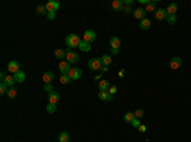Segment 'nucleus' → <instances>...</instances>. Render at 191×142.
Returning <instances> with one entry per match:
<instances>
[{
    "instance_id": "1",
    "label": "nucleus",
    "mask_w": 191,
    "mask_h": 142,
    "mask_svg": "<svg viewBox=\"0 0 191 142\" xmlns=\"http://www.w3.org/2000/svg\"><path fill=\"white\" fill-rule=\"evenodd\" d=\"M65 42H66V46L70 47V48H75V47H79L80 44V38H79L78 34L75 33H70L67 37L65 38Z\"/></svg>"
},
{
    "instance_id": "2",
    "label": "nucleus",
    "mask_w": 191,
    "mask_h": 142,
    "mask_svg": "<svg viewBox=\"0 0 191 142\" xmlns=\"http://www.w3.org/2000/svg\"><path fill=\"white\" fill-rule=\"evenodd\" d=\"M102 66H103V65H102L101 58H92V60L88 61V67H89L90 70H93V71L101 70Z\"/></svg>"
},
{
    "instance_id": "3",
    "label": "nucleus",
    "mask_w": 191,
    "mask_h": 142,
    "mask_svg": "<svg viewBox=\"0 0 191 142\" xmlns=\"http://www.w3.org/2000/svg\"><path fill=\"white\" fill-rule=\"evenodd\" d=\"M83 41H86L88 43H92L96 41V32L92 29H87L83 34Z\"/></svg>"
},
{
    "instance_id": "4",
    "label": "nucleus",
    "mask_w": 191,
    "mask_h": 142,
    "mask_svg": "<svg viewBox=\"0 0 191 142\" xmlns=\"http://www.w3.org/2000/svg\"><path fill=\"white\" fill-rule=\"evenodd\" d=\"M66 60L69 64H76V62L79 61V55L74 51H69V50H66Z\"/></svg>"
},
{
    "instance_id": "5",
    "label": "nucleus",
    "mask_w": 191,
    "mask_h": 142,
    "mask_svg": "<svg viewBox=\"0 0 191 142\" xmlns=\"http://www.w3.org/2000/svg\"><path fill=\"white\" fill-rule=\"evenodd\" d=\"M182 64H184V61H182L181 57H173V58H171V61H169L168 65L172 70H177L182 66Z\"/></svg>"
},
{
    "instance_id": "6",
    "label": "nucleus",
    "mask_w": 191,
    "mask_h": 142,
    "mask_svg": "<svg viewBox=\"0 0 191 142\" xmlns=\"http://www.w3.org/2000/svg\"><path fill=\"white\" fill-rule=\"evenodd\" d=\"M59 8H60V3L55 1V0H51V1H49L47 4H46V10H47L49 13H50V11H54V13H55Z\"/></svg>"
},
{
    "instance_id": "7",
    "label": "nucleus",
    "mask_w": 191,
    "mask_h": 142,
    "mask_svg": "<svg viewBox=\"0 0 191 142\" xmlns=\"http://www.w3.org/2000/svg\"><path fill=\"white\" fill-rule=\"evenodd\" d=\"M67 75H69V78L72 80H78L82 76V70L78 69V67H74V69H72L67 72Z\"/></svg>"
},
{
    "instance_id": "8",
    "label": "nucleus",
    "mask_w": 191,
    "mask_h": 142,
    "mask_svg": "<svg viewBox=\"0 0 191 142\" xmlns=\"http://www.w3.org/2000/svg\"><path fill=\"white\" fill-rule=\"evenodd\" d=\"M111 7H112L115 11H121V10H124L125 4L122 0H113V1L111 3Z\"/></svg>"
},
{
    "instance_id": "9",
    "label": "nucleus",
    "mask_w": 191,
    "mask_h": 142,
    "mask_svg": "<svg viewBox=\"0 0 191 142\" xmlns=\"http://www.w3.org/2000/svg\"><path fill=\"white\" fill-rule=\"evenodd\" d=\"M59 70L61 71V74H67L70 70H72V67H70V64L67 61H61L60 64H59Z\"/></svg>"
},
{
    "instance_id": "10",
    "label": "nucleus",
    "mask_w": 191,
    "mask_h": 142,
    "mask_svg": "<svg viewBox=\"0 0 191 142\" xmlns=\"http://www.w3.org/2000/svg\"><path fill=\"white\" fill-rule=\"evenodd\" d=\"M133 13H134V17L136 18V19L143 20L144 18H145L146 11H145V9H143V8H136V9H134Z\"/></svg>"
},
{
    "instance_id": "11",
    "label": "nucleus",
    "mask_w": 191,
    "mask_h": 142,
    "mask_svg": "<svg viewBox=\"0 0 191 142\" xmlns=\"http://www.w3.org/2000/svg\"><path fill=\"white\" fill-rule=\"evenodd\" d=\"M19 69H20V65L18 61H10L9 64H8V70H9L10 72L16 74V72H18V71H20Z\"/></svg>"
},
{
    "instance_id": "12",
    "label": "nucleus",
    "mask_w": 191,
    "mask_h": 142,
    "mask_svg": "<svg viewBox=\"0 0 191 142\" xmlns=\"http://www.w3.org/2000/svg\"><path fill=\"white\" fill-rule=\"evenodd\" d=\"M167 15H168V13H167V9H163V8H159L155 10V18L159 20H163L166 19Z\"/></svg>"
},
{
    "instance_id": "13",
    "label": "nucleus",
    "mask_w": 191,
    "mask_h": 142,
    "mask_svg": "<svg viewBox=\"0 0 191 142\" xmlns=\"http://www.w3.org/2000/svg\"><path fill=\"white\" fill-rule=\"evenodd\" d=\"M98 98L103 102H111L113 99V95H111L108 91H99L98 93Z\"/></svg>"
},
{
    "instance_id": "14",
    "label": "nucleus",
    "mask_w": 191,
    "mask_h": 142,
    "mask_svg": "<svg viewBox=\"0 0 191 142\" xmlns=\"http://www.w3.org/2000/svg\"><path fill=\"white\" fill-rule=\"evenodd\" d=\"M177 10H178V5L176 4V3H171V4L168 5V8H167V13H168V15H176Z\"/></svg>"
},
{
    "instance_id": "15",
    "label": "nucleus",
    "mask_w": 191,
    "mask_h": 142,
    "mask_svg": "<svg viewBox=\"0 0 191 142\" xmlns=\"http://www.w3.org/2000/svg\"><path fill=\"white\" fill-rule=\"evenodd\" d=\"M110 46L111 48H120L121 46V41L119 37H111L110 38Z\"/></svg>"
},
{
    "instance_id": "16",
    "label": "nucleus",
    "mask_w": 191,
    "mask_h": 142,
    "mask_svg": "<svg viewBox=\"0 0 191 142\" xmlns=\"http://www.w3.org/2000/svg\"><path fill=\"white\" fill-rule=\"evenodd\" d=\"M98 88L101 91H108L110 90V82L107 81V80H101V81L98 82Z\"/></svg>"
},
{
    "instance_id": "17",
    "label": "nucleus",
    "mask_w": 191,
    "mask_h": 142,
    "mask_svg": "<svg viewBox=\"0 0 191 142\" xmlns=\"http://www.w3.org/2000/svg\"><path fill=\"white\" fill-rule=\"evenodd\" d=\"M60 100V95L56 93V91H52V93L49 94V102L52 103V104H56V103Z\"/></svg>"
},
{
    "instance_id": "18",
    "label": "nucleus",
    "mask_w": 191,
    "mask_h": 142,
    "mask_svg": "<svg viewBox=\"0 0 191 142\" xmlns=\"http://www.w3.org/2000/svg\"><path fill=\"white\" fill-rule=\"evenodd\" d=\"M42 80L45 81V84H51V81L54 80V74H52L51 71H47V72L43 74Z\"/></svg>"
},
{
    "instance_id": "19",
    "label": "nucleus",
    "mask_w": 191,
    "mask_h": 142,
    "mask_svg": "<svg viewBox=\"0 0 191 142\" xmlns=\"http://www.w3.org/2000/svg\"><path fill=\"white\" fill-rule=\"evenodd\" d=\"M14 80L17 82H23L26 80V74L23 71H18V72L14 74Z\"/></svg>"
},
{
    "instance_id": "20",
    "label": "nucleus",
    "mask_w": 191,
    "mask_h": 142,
    "mask_svg": "<svg viewBox=\"0 0 191 142\" xmlns=\"http://www.w3.org/2000/svg\"><path fill=\"white\" fill-rule=\"evenodd\" d=\"M101 61H102V65H103V66H107V67L112 64V58H111L110 55H103L101 57Z\"/></svg>"
},
{
    "instance_id": "21",
    "label": "nucleus",
    "mask_w": 191,
    "mask_h": 142,
    "mask_svg": "<svg viewBox=\"0 0 191 142\" xmlns=\"http://www.w3.org/2000/svg\"><path fill=\"white\" fill-rule=\"evenodd\" d=\"M152 25V22L151 19H148V18H144L143 20H140V28L142 29H149Z\"/></svg>"
},
{
    "instance_id": "22",
    "label": "nucleus",
    "mask_w": 191,
    "mask_h": 142,
    "mask_svg": "<svg viewBox=\"0 0 191 142\" xmlns=\"http://www.w3.org/2000/svg\"><path fill=\"white\" fill-rule=\"evenodd\" d=\"M66 50H56V51L54 52V56L56 58H59V60H61V58L66 57Z\"/></svg>"
},
{
    "instance_id": "23",
    "label": "nucleus",
    "mask_w": 191,
    "mask_h": 142,
    "mask_svg": "<svg viewBox=\"0 0 191 142\" xmlns=\"http://www.w3.org/2000/svg\"><path fill=\"white\" fill-rule=\"evenodd\" d=\"M79 48H80L82 51H84V52H89L92 47H90V43L86 42V41H82L80 44H79Z\"/></svg>"
},
{
    "instance_id": "24",
    "label": "nucleus",
    "mask_w": 191,
    "mask_h": 142,
    "mask_svg": "<svg viewBox=\"0 0 191 142\" xmlns=\"http://www.w3.org/2000/svg\"><path fill=\"white\" fill-rule=\"evenodd\" d=\"M70 141V136L67 132H61L59 135V142H69Z\"/></svg>"
},
{
    "instance_id": "25",
    "label": "nucleus",
    "mask_w": 191,
    "mask_h": 142,
    "mask_svg": "<svg viewBox=\"0 0 191 142\" xmlns=\"http://www.w3.org/2000/svg\"><path fill=\"white\" fill-rule=\"evenodd\" d=\"M1 82H5L8 86H13L14 82H16V80H14V76H8L7 75V78H5L4 81H1Z\"/></svg>"
},
{
    "instance_id": "26",
    "label": "nucleus",
    "mask_w": 191,
    "mask_h": 142,
    "mask_svg": "<svg viewBox=\"0 0 191 142\" xmlns=\"http://www.w3.org/2000/svg\"><path fill=\"white\" fill-rule=\"evenodd\" d=\"M36 13L40 14V15H43V14H47V10H46V5H38L36 9Z\"/></svg>"
},
{
    "instance_id": "27",
    "label": "nucleus",
    "mask_w": 191,
    "mask_h": 142,
    "mask_svg": "<svg viewBox=\"0 0 191 142\" xmlns=\"http://www.w3.org/2000/svg\"><path fill=\"white\" fill-rule=\"evenodd\" d=\"M135 118V115H134V112H129V113H126L124 115V119H125V122H128V123H131V121H133Z\"/></svg>"
},
{
    "instance_id": "28",
    "label": "nucleus",
    "mask_w": 191,
    "mask_h": 142,
    "mask_svg": "<svg viewBox=\"0 0 191 142\" xmlns=\"http://www.w3.org/2000/svg\"><path fill=\"white\" fill-rule=\"evenodd\" d=\"M60 82L61 84H69V82H72V79L69 78L67 74H64V75H61V78H60Z\"/></svg>"
},
{
    "instance_id": "29",
    "label": "nucleus",
    "mask_w": 191,
    "mask_h": 142,
    "mask_svg": "<svg viewBox=\"0 0 191 142\" xmlns=\"http://www.w3.org/2000/svg\"><path fill=\"white\" fill-rule=\"evenodd\" d=\"M46 111H47L50 114L55 113V112H56V104H52V103H49L47 107H46Z\"/></svg>"
},
{
    "instance_id": "30",
    "label": "nucleus",
    "mask_w": 191,
    "mask_h": 142,
    "mask_svg": "<svg viewBox=\"0 0 191 142\" xmlns=\"http://www.w3.org/2000/svg\"><path fill=\"white\" fill-rule=\"evenodd\" d=\"M155 1H151L145 8V11H155Z\"/></svg>"
},
{
    "instance_id": "31",
    "label": "nucleus",
    "mask_w": 191,
    "mask_h": 142,
    "mask_svg": "<svg viewBox=\"0 0 191 142\" xmlns=\"http://www.w3.org/2000/svg\"><path fill=\"white\" fill-rule=\"evenodd\" d=\"M166 20L169 23V24H175V23L177 22V17H176V15H167Z\"/></svg>"
},
{
    "instance_id": "32",
    "label": "nucleus",
    "mask_w": 191,
    "mask_h": 142,
    "mask_svg": "<svg viewBox=\"0 0 191 142\" xmlns=\"http://www.w3.org/2000/svg\"><path fill=\"white\" fill-rule=\"evenodd\" d=\"M7 94H8V96H9V98H14L17 94H18V90H17V89H14V88H10L9 90H8Z\"/></svg>"
},
{
    "instance_id": "33",
    "label": "nucleus",
    "mask_w": 191,
    "mask_h": 142,
    "mask_svg": "<svg viewBox=\"0 0 191 142\" xmlns=\"http://www.w3.org/2000/svg\"><path fill=\"white\" fill-rule=\"evenodd\" d=\"M0 93L1 94H7L8 93V85L5 82H1L0 84Z\"/></svg>"
},
{
    "instance_id": "34",
    "label": "nucleus",
    "mask_w": 191,
    "mask_h": 142,
    "mask_svg": "<svg viewBox=\"0 0 191 142\" xmlns=\"http://www.w3.org/2000/svg\"><path fill=\"white\" fill-rule=\"evenodd\" d=\"M134 115H135V118H139L140 119V118L144 115V111L143 109H136V111L134 112Z\"/></svg>"
},
{
    "instance_id": "35",
    "label": "nucleus",
    "mask_w": 191,
    "mask_h": 142,
    "mask_svg": "<svg viewBox=\"0 0 191 142\" xmlns=\"http://www.w3.org/2000/svg\"><path fill=\"white\" fill-rule=\"evenodd\" d=\"M131 126L135 127V128H139V126H140V119H139V118H134V119L131 121Z\"/></svg>"
},
{
    "instance_id": "36",
    "label": "nucleus",
    "mask_w": 191,
    "mask_h": 142,
    "mask_svg": "<svg viewBox=\"0 0 191 142\" xmlns=\"http://www.w3.org/2000/svg\"><path fill=\"white\" fill-rule=\"evenodd\" d=\"M43 89H45V91H47V93H52V90H54V86H52L51 84H45V86H43Z\"/></svg>"
},
{
    "instance_id": "37",
    "label": "nucleus",
    "mask_w": 191,
    "mask_h": 142,
    "mask_svg": "<svg viewBox=\"0 0 191 142\" xmlns=\"http://www.w3.org/2000/svg\"><path fill=\"white\" fill-rule=\"evenodd\" d=\"M46 17H47V19H49V20H54L55 18H56V14H55L54 11H50V13L47 11V14H46Z\"/></svg>"
},
{
    "instance_id": "38",
    "label": "nucleus",
    "mask_w": 191,
    "mask_h": 142,
    "mask_svg": "<svg viewBox=\"0 0 191 142\" xmlns=\"http://www.w3.org/2000/svg\"><path fill=\"white\" fill-rule=\"evenodd\" d=\"M108 93H110L111 95H113V94H116V93H117V86H116V85H112V86L110 88V90H108Z\"/></svg>"
},
{
    "instance_id": "39",
    "label": "nucleus",
    "mask_w": 191,
    "mask_h": 142,
    "mask_svg": "<svg viewBox=\"0 0 191 142\" xmlns=\"http://www.w3.org/2000/svg\"><path fill=\"white\" fill-rule=\"evenodd\" d=\"M124 11L125 13H131V11H134V9L131 7H129V5H125L124 7Z\"/></svg>"
},
{
    "instance_id": "40",
    "label": "nucleus",
    "mask_w": 191,
    "mask_h": 142,
    "mask_svg": "<svg viewBox=\"0 0 191 142\" xmlns=\"http://www.w3.org/2000/svg\"><path fill=\"white\" fill-rule=\"evenodd\" d=\"M124 4H125V5H129V7H131V5L134 4V0H125Z\"/></svg>"
},
{
    "instance_id": "41",
    "label": "nucleus",
    "mask_w": 191,
    "mask_h": 142,
    "mask_svg": "<svg viewBox=\"0 0 191 142\" xmlns=\"http://www.w3.org/2000/svg\"><path fill=\"white\" fill-rule=\"evenodd\" d=\"M119 52H120V48H111V53L112 55H119Z\"/></svg>"
},
{
    "instance_id": "42",
    "label": "nucleus",
    "mask_w": 191,
    "mask_h": 142,
    "mask_svg": "<svg viewBox=\"0 0 191 142\" xmlns=\"http://www.w3.org/2000/svg\"><path fill=\"white\" fill-rule=\"evenodd\" d=\"M139 131H140V132H145V131H146V127L143 126V124H140V126H139Z\"/></svg>"
},
{
    "instance_id": "43",
    "label": "nucleus",
    "mask_w": 191,
    "mask_h": 142,
    "mask_svg": "<svg viewBox=\"0 0 191 142\" xmlns=\"http://www.w3.org/2000/svg\"><path fill=\"white\" fill-rule=\"evenodd\" d=\"M139 3H140V4H145V5H148L151 1H149V0H139Z\"/></svg>"
},
{
    "instance_id": "44",
    "label": "nucleus",
    "mask_w": 191,
    "mask_h": 142,
    "mask_svg": "<svg viewBox=\"0 0 191 142\" xmlns=\"http://www.w3.org/2000/svg\"><path fill=\"white\" fill-rule=\"evenodd\" d=\"M5 78H7V75H5L4 72L0 74V79H1V81H4V79H5Z\"/></svg>"
},
{
    "instance_id": "45",
    "label": "nucleus",
    "mask_w": 191,
    "mask_h": 142,
    "mask_svg": "<svg viewBox=\"0 0 191 142\" xmlns=\"http://www.w3.org/2000/svg\"><path fill=\"white\" fill-rule=\"evenodd\" d=\"M107 70H108V67H107V66H102V69H101L102 72H107Z\"/></svg>"
},
{
    "instance_id": "46",
    "label": "nucleus",
    "mask_w": 191,
    "mask_h": 142,
    "mask_svg": "<svg viewBox=\"0 0 191 142\" xmlns=\"http://www.w3.org/2000/svg\"><path fill=\"white\" fill-rule=\"evenodd\" d=\"M119 76H120V78H124V70L119 71Z\"/></svg>"
},
{
    "instance_id": "47",
    "label": "nucleus",
    "mask_w": 191,
    "mask_h": 142,
    "mask_svg": "<svg viewBox=\"0 0 191 142\" xmlns=\"http://www.w3.org/2000/svg\"><path fill=\"white\" fill-rule=\"evenodd\" d=\"M94 79H96V80H99V79H101V75H97Z\"/></svg>"
}]
</instances>
